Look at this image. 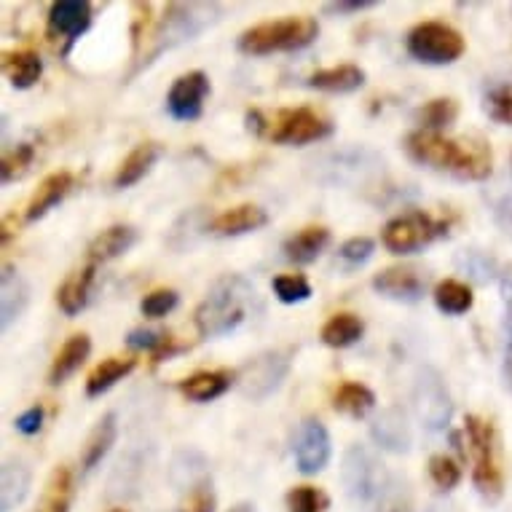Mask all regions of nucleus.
Segmentation results:
<instances>
[{"mask_svg": "<svg viewBox=\"0 0 512 512\" xmlns=\"http://www.w3.org/2000/svg\"><path fill=\"white\" fill-rule=\"evenodd\" d=\"M504 387L512 392V328L507 325V338H504V362H502Z\"/></svg>", "mask_w": 512, "mask_h": 512, "instance_id": "49", "label": "nucleus"}, {"mask_svg": "<svg viewBox=\"0 0 512 512\" xmlns=\"http://www.w3.org/2000/svg\"><path fill=\"white\" fill-rule=\"evenodd\" d=\"M94 285V263L84 266V269L73 271L57 290V303L59 309L65 311L68 317H76L78 311L84 309L89 303V295H92Z\"/></svg>", "mask_w": 512, "mask_h": 512, "instance_id": "23", "label": "nucleus"}, {"mask_svg": "<svg viewBox=\"0 0 512 512\" xmlns=\"http://www.w3.org/2000/svg\"><path fill=\"white\" fill-rule=\"evenodd\" d=\"M362 319L357 314H336V317H330L325 322V328H322V341L333 349H346V346L357 344L362 338Z\"/></svg>", "mask_w": 512, "mask_h": 512, "instance_id": "32", "label": "nucleus"}, {"mask_svg": "<svg viewBox=\"0 0 512 512\" xmlns=\"http://www.w3.org/2000/svg\"><path fill=\"white\" fill-rule=\"evenodd\" d=\"M33 145L22 143L14 148V153H6L3 156V167H0V175H3V183H11V180H17L27 172V167L33 164Z\"/></svg>", "mask_w": 512, "mask_h": 512, "instance_id": "41", "label": "nucleus"}, {"mask_svg": "<svg viewBox=\"0 0 512 512\" xmlns=\"http://www.w3.org/2000/svg\"><path fill=\"white\" fill-rule=\"evenodd\" d=\"M287 370H290V352L287 349L266 352L239 370V387H242L244 397L266 400L285 381Z\"/></svg>", "mask_w": 512, "mask_h": 512, "instance_id": "11", "label": "nucleus"}, {"mask_svg": "<svg viewBox=\"0 0 512 512\" xmlns=\"http://www.w3.org/2000/svg\"><path fill=\"white\" fill-rule=\"evenodd\" d=\"M266 132L274 143L282 145H306L325 140L333 135V124L328 118H322L317 110L311 108H295V110H282L269 126Z\"/></svg>", "mask_w": 512, "mask_h": 512, "instance_id": "10", "label": "nucleus"}, {"mask_svg": "<svg viewBox=\"0 0 512 512\" xmlns=\"http://www.w3.org/2000/svg\"><path fill=\"white\" fill-rule=\"evenodd\" d=\"M110 512H126V510H110Z\"/></svg>", "mask_w": 512, "mask_h": 512, "instance_id": "52", "label": "nucleus"}, {"mask_svg": "<svg viewBox=\"0 0 512 512\" xmlns=\"http://www.w3.org/2000/svg\"><path fill=\"white\" fill-rule=\"evenodd\" d=\"M269 223V215L266 210H261L258 204H239L234 210L220 212L218 218L210 220V231L215 236H239L247 234V231H255Z\"/></svg>", "mask_w": 512, "mask_h": 512, "instance_id": "19", "label": "nucleus"}, {"mask_svg": "<svg viewBox=\"0 0 512 512\" xmlns=\"http://www.w3.org/2000/svg\"><path fill=\"white\" fill-rule=\"evenodd\" d=\"M408 51L424 65H451L464 54V38L443 22H421L408 33Z\"/></svg>", "mask_w": 512, "mask_h": 512, "instance_id": "7", "label": "nucleus"}, {"mask_svg": "<svg viewBox=\"0 0 512 512\" xmlns=\"http://www.w3.org/2000/svg\"><path fill=\"white\" fill-rule=\"evenodd\" d=\"M118 435V424H116V413H105L100 421H97V427L89 432L84 445V454H81V470L92 472L97 464L108 456L110 445L116 443Z\"/></svg>", "mask_w": 512, "mask_h": 512, "instance_id": "24", "label": "nucleus"}, {"mask_svg": "<svg viewBox=\"0 0 512 512\" xmlns=\"http://www.w3.org/2000/svg\"><path fill=\"white\" fill-rule=\"evenodd\" d=\"M70 504H73V475H70L68 467H57L51 472L43 499L35 512H70Z\"/></svg>", "mask_w": 512, "mask_h": 512, "instance_id": "29", "label": "nucleus"}, {"mask_svg": "<svg viewBox=\"0 0 512 512\" xmlns=\"http://www.w3.org/2000/svg\"><path fill=\"white\" fill-rule=\"evenodd\" d=\"M456 113H459L456 102L448 100V97H440V100L427 102L424 108L416 110V121H419L424 132H437L440 135V129L454 124Z\"/></svg>", "mask_w": 512, "mask_h": 512, "instance_id": "36", "label": "nucleus"}, {"mask_svg": "<svg viewBox=\"0 0 512 512\" xmlns=\"http://www.w3.org/2000/svg\"><path fill=\"white\" fill-rule=\"evenodd\" d=\"M405 148L419 164L451 172L464 180H486L491 175V151L486 145L456 143V140H445L437 132L419 129L405 140Z\"/></svg>", "mask_w": 512, "mask_h": 512, "instance_id": "1", "label": "nucleus"}, {"mask_svg": "<svg viewBox=\"0 0 512 512\" xmlns=\"http://www.w3.org/2000/svg\"><path fill=\"white\" fill-rule=\"evenodd\" d=\"M3 68L14 89H30L41 78L43 62L35 51H14V54H6Z\"/></svg>", "mask_w": 512, "mask_h": 512, "instance_id": "30", "label": "nucleus"}, {"mask_svg": "<svg viewBox=\"0 0 512 512\" xmlns=\"http://www.w3.org/2000/svg\"><path fill=\"white\" fill-rule=\"evenodd\" d=\"M429 478L435 480V486L440 488V491H451V488L459 486L462 470H459V464H456L451 456L437 454L429 459Z\"/></svg>", "mask_w": 512, "mask_h": 512, "instance_id": "37", "label": "nucleus"}, {"mask_svg": "<svg viewBox=\"0 0 512 512\" xmlns=\"http://www.w3.org/2000/svg\"><path fill=\"white\" fill-rule=\"evenodd\" d=\"M33 486V472L22 459H6L0 467V512H14Z\"/></svg>", "mask_w": 512, "mask_h": 512, "instance_id": "17", "label": "nucleus"}, {"mask_svg": "<svg viewBox=\"0 0 512 512\" xmlns=\"http://www.w3.org/2000/svg\"><path fill=\"white\" fill-rule=\"evenodd\" d=\"M177 301H180V298H177L175 290H153V293H148L143 298V303H140V311H143L145 317L159 319L175 309Z\"/></svg>", "mask_w": 512, "mask_h": 512, "instance_id": "44", "label": "nucleus"}, {"mask_svg": "<svg viewBox=\"0 0 512 512\" xmlns=\"http://www.w3.org/2000/svg\"><path fill=\"white\" fill-rule=\"evenodd\" d=\"M135 360H118V357H110V360H102L97 368L89 373L86 378V395L100 397L102 392H108L116 381H121L124 376H129L135 370Z\"/></svg>", "mask_w": 512, "mask_h": 512, "instance_id": "31", "label": "nucleus"}, {"mask_svg": "<svg viewBox=\"0 0 512 512\" xmlns=\"http://www.w3.org/2000/svg\"><path fill=\"white\" fill-rule=\"evenodd\" d=\"M14 424H17V429L22 435H38L43 427V408L41 405H33V408L22 413Z\"/></svg>", "mask_w": 512, "mask_h": 512, "instance_id": "46", "label": "nucleus"}, {"mask_svg": "<svg viewBox=\"0 0 512 512\" xmlns=\"http://www.w3.org/2000/svg\"><path fill=\"white\" fill-rule=\"evenodd\" d=\"M317 19L311 17H287L277 22H263L239 35V51L250 57H266L277 51H295L309 46L317 38Z\"/></svg>", "mask_w": 512, "mask_h": 512, "instance_id": "5", "label": "nucleus"}, {"mask_svg": "<svg viewBox=\"0 0 512 512\" xmlns=\"http://www.w3.org/2000/svg\"><path fill=\"white\" fill-rule=\"evenodd\" d=\"M370 435H373L378 448L392 451V454H408L413 445L411 427H408V419L400 408L381 411V416H376V421L370 424Z\"/></svg>", "mask_w": 512, "mask_h": 512, "instance_id": "15", "label": "nucleus"}, {"mask_svg": "<svg viewBox=\"0 0 512 512\" xmlns=\"http://www.w3.org/2000/svg\"><path fill=\"white\" fill-rule=\"evenodd\" d=\"M49 25L65 38H78L92 25V3L89 0H57L49 9Z\"/></svg>", "mask_w": 512, "mask_h": 512, "instance_id": "18", "label": "nucleus"}, {"mask_svg": "<svg viewBox=\"0 0 512 512\" xmlns=\"http://www.w3.org/2000/svg\"><path fill=\"white\" fill-rule=\"evenodd\" d=\"M89 352H92V338L86 336V333L70 336L68 341H65V346L59 349L57 357H54V362H51V370H49L51 387H59L62 381H68V378L73 376L81 365H84Z\"/></svg>", "mask_w": 512, "mask_h": 512, "instance_id": "21", "label": "nucleus"}, {"mask_svg": "<svg viewBox=\"0 0 512 512\" xmlns=\"http://www.w3.org/2000/svg\"><path fill=\"white\" fill-rule=\"evenodd\" d=\"M126 344L132 346V349H148L156 362L183 352V346L175 344V338L169 336V333H156V330H132L129 338H126Z\"/></svg>", "mask_w": 512, "mask_h": 512, "instance_id": "35", "label": "nucleus"}, {"mask_svg": "<svg viewBox=\"0 0 512 512\" xmlns=\"http://www.w3.org/2000/svg\"><path fill=\"white\" fill-rule=\"evenodd\" d=\"M328 496L311 486H298L287 494V510L290 512H325Z\"/></svg>", "mask_w": 512, "mask_h": 512, "instance_id": "39", "label": "nucleus"}, {"mask_svg": "<svg viewBox=\"0 0 512 512\" xmlns=\"http://www.w3.org/2000/svg\"><path fill=\"white\" fill-rule=\"evenodd\" d=\"M180 512H215V491H212L210 480H202L199 486L188 488Z\"/></svg>", "mask_w": 512, "mask_h": 512, "instance_id": "43", "label": "nucleus"}, {"mask_svg": "<svg viewBox=\"0 0 512 512\" xmlns=\"http://www.w3.org/2000/svg\"><path fill=\"white\" fill-rule=\"evenodd\" d=\"M373 290L384 298H392V301L416 303L427 293V279L421 277L416 269L395 266V269H384L373 277Z\"/></svg>", "mask_w": 512, "mask_h": 512, "instance_id": "14", "label": "nucleus"}, {"mask_svg": "<svg viewBox=\"0 0 512 512\" xmlns=\"http://www.w3.org/2000/svg\"><path fill=\"white\" fill-rule=\"evenodd\" d=\"M445 231H448V226L432 218V215L408 212V215L389 220L381 239H384V247L389 252H395V255H411V252L427 247L429 242H435L437 236H443Z\"/></svg>", "mask_w": 512, "mask_h": 512, "instance_id": "9", "label": "nucleus"}, {"mask_svg": "<svg viewBox=\"0 0 512 512\" xmlns=\"http://www.w3.org/2000/svg\"><path fill=\"white\" fill-rule=\"evenodd\" d=\"M424 512H456L451 504H445V502H435V504H429L427 510Z\"/></svg>", "mask_w": 512, "mask_h": 512, "instance_id": "50", "label": "nucleus"}, {"mask_svg": "<svg viewBox=\"0 0 512 512\" xmlns=\"http://www.w3.org/2000/svg\"><path fill=\"white\" fill-rule=\"evenodd\" d=\"M274 293L282 303H301L311 295L309 279L301 277V274H282V277L274 279Z\"/></svg>", "mask_w": 512, "mask_h": 512, "instance_id": "38", "label": "nucleus"}, {"mask_svg": "<svg viewBox=\"0 0 512 512\" xmlns=\"http://www.w3.org/2000/svg\"><path fill=\"white\" fill-rule=\"evenodd\" d=\"M467 443L472 454V480L478 486L480 496L488 502H496L504 491L502 467L496 454V432L486 419L467 416Z\"/></svg>", "mask_w": 512, "mask_h": 512, "instance_id": "6", "label": "nucleus"}, {"mask_svg": "<svg viewBox=\"0 0 512 512\" xmlns=\"http://www.w3.org/2000/svg\"><path fill=\"white\" fill-rule=\"evenodd\" d=\"M161 148L156 143H143L137 145L135 151L129 153L124 161H121V167H118L116 177H113V185L116 188H132L135 183H140L151 167L159 161Z\"/></svg>", "mask_w": 512, "mask_h": 512, "instance_id": "25", "label": "nucleus"}, {"mask_svg": "<svg viewBox=\"0 0 512 512\" xmlns=\"http://www.w3.org/2000/svg\"><path fill=\"white\" fill-rule=\"evenodd\" d=\"M362 84H365V73L357 65H338V68L319 70L309 78L311 89H319V92H357Z\"/></svg>", "mask_w": 512, "mask_h": 512, "instance_id": "28", "label": "nucleus"}, {"mask_svg": "<svg viewBox=\"0 0 512 512\" xmlns=\"http://www.w3.org/2000/svg\"><path fill=\"white\" fill-rule=\"evenodd\" d=\"M373 6V0H338V3H328L325 11L328 14H338V17H344V14H357V11H365Z\"/></svg>", "mask_w": 512, "mask_h": 512, "instance_id": "47", "label": "nucleus"}, {"mask_svg": "<svg viewBox=\"0 0 512 512\" xmlns=\"http://www.w3.org/2000/svg\"><path fill=\"white\" fill-rule=\"evenodd\" d=\"M258 303L255 287L239 274H226L210 287V293L196 309V328L204 338L226 336L250 317L252 306Z\"/></svg>", "mask_w": 512, "mask_h": 512, "instance_id": "2", "label": "nucleus"}, {"mask_svg": "<svg viewBox=\"0 0 512 512\" xmlns=\"http://www.w3.org/2000/svg\"><path fill=\"white\" fill-rule=\"evenodd\" d=\"M228 512H255V507H252V504H247V502H242V504H236L234 510H228Z\"/></svg>", "mask_w": 512, "mask_h": 512, "instance_id": "51", "label": "nucleus"}, {"mask_svg": "<svg viewBox=\"0 0 512 512\" xmlns=\"http://www.w3.org/2000/svg\"><path fill=\"white\" fill-rule=\"evenodd\" d=\"M231 384H234V378L226 370H204V373H194L191 378L180 381V392L194 403H210V400L226 395Z\"/></svg>", "mask_w": 512, "mask_h": 512, "instance_id": "22", "label": "nucleus"}, {"mask_svg": "<svg viewBox=\"0 0 512 512\" xmlns=\"http://www.w3.org/2000/svg\"><path fill=\"white\" fill-rule=\"evenodd\" d=\"M413 408L421 424L432 432H440L451 424L454 403L443 376L435 368H421L413 378Z\"/></svg>", "mask_w": 512, "mask_h": 512, "instance_id": "8", "label": "nucleus"}, {"mask_svg": "<svg viewBox=\"0 0 512 512\" xmlns=\"http://www.w3.org/2000/svg\"><path fill=\"white\" fill-rule=\"evenodd\" d=\"M295 462L303 475H317L330 462V435L319 419H303L293 443Z\"/></svg>", "mask_w": 512, "mask_h": 512, "instance_id": "12", "label": "nucleus"}, {"mask_svg": "<svg viewBox=\"0 0 512 512\" xmlns=\"http://www.w3.org/2000/svg\"><path fill=\"white\" fill-rule=\"evenodd\" d=\"M330 242V231L322 226H311V228H303L298 231L295 236H290L285 242V258L293 263H306L317 261L319 252L325 250Z\"/></svg>", "mask_w": 512, "mask_h": 512, "instance_id": "26", "label": "nucleus"}, {"mask_svg": "<svg viewBox=\"0 0 512 512\" xmlns=\"http://www.w3.org/2000/svg\"><path fill=\"white\" fill-rule=\"evenodd\" d=\"M459 263L470 271L472 277L480 279V282H486V279L494 277V261H491L488 255H483V252H464Z\"/></svg>", "mask_w": 512, "mask_h": 512, "instance_id": "45", "label": "nucleus"}, {"mask_svg": "<svg viewBox=\"0 0 512 512\" xmlns=\"http://www.w3.org/2000/svg\"><path fill=\"white\" fill-rule=\"evenodd\" d=\"M27 303H30L27 279L6 263L3 274H0V325H3V330H9L25 314Z\"/></svg>", "mask_w": 512, "mask_h": 512, "instance_id": "16", "label": "nucleus"}, {"mask_svg": "<svg viewBox=\"0 0 512 512\" xmlns=\"http://www.w3.org/2000/svg\"><path fill=\"white\" fill-rule=\"evenodd\" d=\"M137 242V231L132 226H110L89 244V261L105 263L124 255Z\"/></svg>", "mask_w": 512, "mask_h": 512, "instance_id": "27", "label": "nucleus"}, {"mask_svg": "<svg viewBox=\"0 0 512 512\" xmlns=\"http://www.w3.org/2000/svg\"><path fill=\"white\" fill-rule=\"evenodd\" d=\"M333 405H336V411L346 413V416H352V419H362V416L376 405V395H373L365 384L346 381V384H341V387L336 389Z\"/></svg>", "mask_w": 512, "mask_h": 512, "instance_id": "33", "label": "nucleus"}, {"mask_svg": "<svg viewBox=\"0 0 512 512\" xmlns=\"http://www.w3.org/2000/svg\"><path fill=\"white\" fill-rule=\"evenodd\" d=\"M207 94H210V78L204 76L202 70L180 76L167 94L169 116L177 121H196L202 116Z\"/></svg>", "mask_w": 512, "mask_h": 512, "instance_id": "13", "label": "nucleus"}, {"mask_svg": "<svg viewBox=\"0 0 512 512\" xmlns=\"http://www.w3.org/2000/svg\"><path fill=\"white\" fill-rule=\"evenodd\" d=\"M488 116L499 124L512 126V84H499L486 94Z\"/></svg>", "mask_w": 512, "mask_h": 512, "instance_id": "40", "label": "nucleus"}, {"mask_svg": "<svg viewBox=\"0 0 512 512\" xmlns=\"http://www.w3.org/2000/svg\"><path fill=\"white\" fill-rule=\"evenodd\" d=\"M373 250H376L373 239H368V236H354V239H349V242L341 244L338 258H341V263H344L346 269H357V266H362V263L370 261Z\"/></svg>", "mask_w": 512, "mask_h": 512, "instance_id": "42", "label": "nucleus"}, {"mask_svg": "<svg viewBox=\"0 0 512 512\" xmlns=\"http://www.w3.org/2000/svg\"><path fill=\"white\" fill-rule=\"evenodd\" d=\"M341 483L349 502L360 512H378L387 504L389 472L370 448L354 443L346 448Z\"/></svg>", "mask_w": 512, "mask_h": 512, "instance_id": "4", "label": "nucleus"}, {"mask_svg": "<svg viewBox=\"0 0 512 512\" xmlns=\"http://www.w3.org/2000/svg\"><path fill=\"white\" fill-rule=\"evenodd\" d=\"M472 290L464 282H456V279H445L435 287V303L437 309L443 314H464V311L472 309Z\"/></svg>", "mask_w": 512, "mask_h": 512, "instance_id": "34", "label": "nucleus"}, {"mask_svg": "<svg viewBox=\"0 0 512 512\" xmlns=\"http://www.w3.org/2000/svg\"><path fill=\"white\" fill-rule=\"evenodd\" d=\"M220 19V6L218 3H172L164 11L159 27L153 30L151 49L145 51L143 59L137 62V70L148 68L151 62L172 51L183 43L194 41L196 35H202L207 27H212Z\"/></svg>", "mask_w": 512, "mask_h": 512, "instance_id": "3", "label": "nucleus"}, {"mask_svg": "<svg viewBox=\"0 0 512 512\" xmlns=\"http://www.w3.org/2000/svg\"><path fill=\"white\" fill-rule=\"evenodd\" d=\"M70 188H73V175H70V172H54V175L46 177V180L38 185V191H35V196L30 199V204H27V223H35V220H41L46 212L54 210V207L70 194Z\"/></svg>", "mask_w": 512, "mask_h": 512, "instance_id": "20", "label": "nucleus"}, {"mask_svg": "<svg viewBox=\"0 0 512 512\" xmlns=\"http://www.w3.org/2000/svg\"><path fill=\"white\" fill-rule=\"evenodd\" d=\"M499 287H502V303H504V317H507V325L512 328V269H507L499 279Z\"/></svg>", "mask_w": 512, "mask_h": 512, "instance_id": "48", "label": "nucleus"}]
</instances>
